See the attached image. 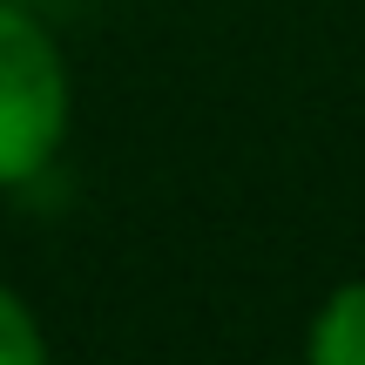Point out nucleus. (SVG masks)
I'll return each instance as SVG.
<instances>
[{
  "label": "nucleus",
  "mask_w": 365,
  "mask_h": 365,
  "mask_svg": "<svg viewBox=\"0 0 365 365\" xmlns=\"http://www.w3.org/2000/svg\"><path fill=\"white\" fill-rule=\"evenodd\" d=\"M41 359H48V331H41L34 304L0 284V365H41Z\"/></svg>",
  "instance_id": "3"
},
{
  "label": "nucleus",
  "mask_w": 365,
  "mask_h": 365,
  "mask_svg": "<svg viewBox=\"0 0 365 365\" xmlns=\"http://www.w3.org/2000/svg\"><path fill=\"white\" fill-rule=\"evenodd\" d=\"M68 115H75V88L54 34L27 7L0 0V190L34 182L61 156Z\"/></svg>",
  "instance_id": "1"
},
{
  "label": "nucleus",
  "mask_w": 365,
  "mask_h": 365,
  "mask_svg": "<svg viewBox=\"0 0 365 365\" xmlns=\"http://www.w3.org/2000/svg\"><path fill=\"white\" fill-rule=\"evenodd\" d=\"M304 352H312L318 365H365V277L339 284L325 304H318Z\"/></svg>",
  "instance_id": "2"
}]
</instances>
